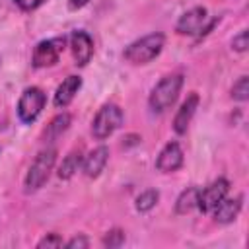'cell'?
Here are the masks:
<instances>
[{"label": "cell", "instance_id": "52a82bcc", "mask_svg": "<svg viewBox=\"0 0 249 249\" xmlns=\"http://www.w3.org/2000/svg\"><path fill=\"white\" fill-rule=\"evenodd\" d=\"M66 39L64 37H54V39H43L35 45L33 54H31V64L35 68H51L58 62L60 53L64 49Z\"/></svg>", "mask_w": 249, "mask_h": 249}, {"label": "cell", "instance_id": "9a60e30c", "mask_svg": "<svg viewBox=\"0 0 249 249\" xmlns=\"http://www.w3.org/2000/svg\"><path fill=\"white\" fill-rule=\"evenodd\" d=\"M70 124H72V115L66 113V111H62V113H58L56 117L51 119V123L45 126L41 138H43L47 144H49V142H54L56 138H60V136L70 128Z\"/></svg>", "mask_w": 249, "mask_h": 249}, {"label": "cell", "instance_id": "4fadbf2b", "mask_svg": "<svg viewBox=\"0 0 249 249\" xmlns=\"http://www.w3.org/2000/svg\"><path fill=\"white\" fill-rule=\"evenodd\" d=\"M107 161H109V148L101 144V146L93 148V150L84 158V161H82V171H84V175H86L88 179H95V177L101 175V171L105 169Z\"/></svg>", "mask_w": 249, "mask_h": 249}, {"label": "cell", "instance_id": "44dd1931", "mask_svg": "<svg viewBox=\"0 0 249 249\" xmlns=\"http://www.w3.org/2000/svg\"><path fill=\"white\" fill-rule=\"evenodd\" d=\"M247 47H249V33H247V29H241L237 35H233V39H231V49H233L235 53H245Z\"/></svg>", "mask_w": 249, "mask_h": 249}, {"label": "cell", "instance_id": "2e32d148", "mask_svg": "<svg viewBox=\"0 0 249 249\" xmlns=\"http://www.w3.org/2000/svg\"><path fill=\"white\" fill-rule=\"evenodd\" d=\"M82 161H84V156H82V150H80V148L68 152V154L62 158V161H60V165H58V169H56L58 179H64V181L72 179V177L82 169Z\"/></svg>", "mask_w": 249, "mask_h": 249}, {"label": "cell", "instance_id": "7a4b0ae2", "mask_svg": "<svg viewBox=\"0 0 249 249\" xmlns=\"http://www.w3.org/2000/svg\"><path fill=\"white\" fill-rule=\"evenodd\" d=\"M183 74L181 72H173V74H167L163 76L150 91L148 95V107L154 115H161L165 113L167 109L173 107V103L179 99V93H181V88H183Z\"/></svg>", "mask_w": 249, "mask_h": 249}, {"label": "cell", "instance_id": "e0dca14e", "mask_svg": "<svg viewBox=\"0 0 249 249\" xmlns=\"http://www.w3.org/2000/svg\"><path fill=\"white\" fill-rule=\"evenodd\" d=\"M198 191H200L198 187H187L185 191H181L175 200V214L185 216L191 210H195L198 204Z\"/></svg>", "mask_w": 249, "mask_h": 249}, {"label": "cell", "instance_id": "ba28073f", "mask_svg": "<svg viewBox=\"0 0 249 249\" xmlns=\"http://www.w3.org/2000/svg\"><path fill=\"white\" fill-rule=\"evenodd\" d=\"M228 193H230V181L226 177H218L216 181H212L210 185H206L204 189L198 191V204H196V208L202 214H210L216 208V204L224 196H228Z\"/></svg>", "mask_w": 249, "mask_h": 249}, {"label": "cell", "instance_id": "d6986e66", "mask_svg": "<svg viewBox=\"0 0 249 249\" xmlns=\"http://www.w3.org/2000/svg\"><path fill=\"white\" fill-rule=\"evenodd\" d=\"M124 241H126V233H124V230H121V228H111V230L105 231L103 237H101V245L107 247V249H117V247H121Z\"/></svg>", "mask_w": 249, "mask_h": 249}, {"label": "cell", "instance_id": "ac0fdd59", "mask_svg": "<svg viewBox=\"0 0 249 249\" xmlns=\"http://www.w3.org/2000/svg\"><path fill=\"white\" fill-rule=\"evenodd\" d=\"M158 200H160V191H158V189H146V191H142V193L136 196L134 208H136L140 214H144V212H150V210L158 204Z\"/></svg>", "mask_w": 249, "mask_h": 249}, {"label": "cell", "instance_id": "6da1fadb", "mask_svg": "<svg viewBox=\"0 0 249 249\" xmlns=\"http://www.w3.org/2000/svg\"><path fill=\"white\" fill-rule=\"evenodd\" d=\"M163 47H165V35L161 31H154L128 43L123 51V58L132 66H144L150 64L154 58H158Z\"/></svg>", "mask_w": 249, "mask_h": 249}, {"label": "cell", "instance_id": "3957f363", "mask_svg": "<svg viewBox=\"0 0 249 249\" xmlns=\"http://www.w3.org/2000/svg\"><path fill=\"white\" fill-rule=\"evenodd\" d=\"M56 156H58V150L53 148V146L43 148L35 156V160L31 161V165L25 173V179H23L25 193H35L49 181V177H51V173L56 165Z\"/></svg>", "mask_w": 249, "mask_h": 249}, {"label": "cell", "instance_id": "603a6c76", "mask_svg": "<svg viewBox=\"0 0 249 249\" xmlns=\"http://www.w3.org/2000/svg\"><path fill=\"white\" fill-rule=\"evenodd\" d=\"M64 245H66L68 249H88V247H89V239H88L84 233H78V235H74L72 239H68Z\"/></svg>", "mask_w": 249, "mask_h": 249}, {"label": "cell", "instance_id": "5bb4252c", "mask_svg": "<svg viewBox=\"0 0 249 249\" xmlns=\"http://www.w3.org/2000/svg\"><path fill=\"white\" fill-rule=\"evenodd\" d=\"M241 206H243V196H233V198L231 196H224L210 214L214 216L216 224H231L239 216Z\"/></svg>", "mask_w": 249, "mask_h": 249}, {"label": "cell", "instance_id": "277c9868", "mask_svg": "<svg viewBox=\"0 0 249 249\" xmlns=\"http://www.w3.org/2000/svg\"><path fill=\"white\" fill-rule=\"evenodd\" d=\"M216 18L208 16V10L204 6H195L187 12H183L175 23V31L179 35H189V37H202L206 35L214 25Z\"/></svg>", "mask_w": 249, "mask_h": 249}, {"label": "cell", "instance_id": "cb8c5ba5", "mask_svg": "<svg viewBox=\"0 0 249 249\" xmlns=\"http://www.w3.org/2000/svg\"><path fill=\"white\" fill-rule=\"evenodd\" d=\"M43 2H45V0H14V4H16L19 10H23V12H33V10H37Z\"/></svg>", "mask_w": 249, "mask_h": 249}, {"label": "cell", "instance_id": "8fae6325", "mask_svg": "<svg viewBox=\"0 0 249 249\" xmlns=\"http://www.w3.org/2000/svg\"><path fill=\"white\" fill-rule=\"evenodd\" d=\"M198 101H200V97H198L196 91H191L183 99V103L179 105V109H177V113L173 117V130H175V134L181 136V134L187 132V128H189V124H191V121H193V117H195V113L198 109Z\"/></svg>", "mask_w": 249, "mask_h": 249}, {"label": "cell", "instance_id": "ffe728a7", "mask_svg": "<svg viewBox=\"0 0 249 249\" xmlns=\"http://www.w3.org/2000/svg\"><path fill=\"white\" fill-rule=\"evenodd\" d=\"M231 99L239 101V103L249 99V78L247 76H239L237 82H233V86H231Z\"/></svg>", "mask_w": 249, "mask_h": 249}, {"label": "cell", "instance_id": "9c48e42d", "mask_svg": "<svg viewBox=\"0 0 249 249\" xmlns=\"http://www.w3.org/2000/svg\"><path fill=\"white\" fill-rule=\"evenodd\" d=\"M68 45H70L76 66H86L91 60V56H93V39L88 31H84V29L72 31L70 37H68Z\"/></svg>", "mask_w": 249, "mask_h": 249}, {"label": "cell", "instance_id": "d4e9b609", "mask_svg": "<svg viewBox=\"0 0 249 249\" xmlns=\"http://www.w3.org/2000/svg\"><path fill=\"white\" fill-rule=\"evenodd\" d=\"M89 2H91V0H68V8H70L72 12H76V10L86 8Z\"/></svg>", "mask_w": 249, "mask_h": 249}, {"label": "cell", "instance_id": "8992f818", "mask_svg": "<svg viewBox=\"0 0 249 249\" xmlns=\"http://www.w3.org/2000/svg\"><path fill=\"white\" fill-rule=\"evenodd\" d=\"M45 103H47V95L41 88L37 86H31V88H25L18 99V117L23 124H31L37 121V117L43 113L45 109Z\"/></svg>", "mask_w": 249, "mask_h": 249}, {"label": "cell", "instance_id": "5b68a950", "mask_svg": "<svg viewBox=\"0 0 249 249\" xmlns=\"http://www.w3.org/2000/svg\"><path fill=\"white\" fill-rule=\"evenodd\" d=\"M124 113L117 103H105L97 109L91 121V136L95 140H107L115 130L123 126Z\"/></svg>", "mask_w": 249, "mask_h": 249}, {"label": "cell", "instance_id": "30bf717a", "mask_svg": "<svg viewBox=\"0 0 249 249\" xmlns=\"http://www.w3.org/2000/svg\"><path fill=\"white\" fill-rule=\"evenodd\" d=\"M183 161H185L183 148L179 146V142L171 140L158 154V158H156V169L161 171V173H173V171H177V169L183 167Z\"/></svg>", "mask_w": 249, "mask_h": 249}, {"label": "cell", "instance_id": "7402d4cb", "mask_svg": "<svg viewBox=\"0 0 249 249\" xmlns=\"http://www.w3.org/2000/svg\"><path fill=\"white\" fill-rule=\"evenodd\" d=\"M64 245V239L58 235V233H54V231H51V233H47L45 237H41L39 241H37V247L39 249H49V247H62Z\"/></svg>", "mask_w": 249, "mask_h": 249}, {"label": "cell", "instance_id": "7c38bea8", "mask_svg": "<svg viewBox=\"0 0 249 249\" xmlns=\"http://www.w3.org/2000/svg\"><path fill=\"white\" fill-rule=\"evenodd\" d=\"M80 88H82V78H80V76H74V74L66 76V78L58 84V88H56V91H54V97H53L54 107H56V109H66V107L74 101V97H76V93L80 91Z\"/></svg>", "mask_w": 249, "mask_h": 249}]
</instances>
